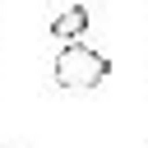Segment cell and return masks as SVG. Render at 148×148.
Returning a JSON list of instances; mask_svg holds the SVG:
<instances>
[{"mask_svg": "<svg viewBox=\"0 0 148 148\" xmlns=\"http://www.w3.org/2000/svg\"><path fill=\"white\" fill-rule=\"evenodd\" d=\"M106 74H111V60H106L102 51H92L88 42H60V51H56V83H60V88L88 92V88H97Z\"/></svg>", "mask_w": 148, "mask_h": 148, "instance_id": "1", "label": "cell"}, {"mask_svg": "<svg viewBox=\"0 0 148 148\" xmlns=\"http://www.w3.org/2000/svg\"><path fill=\"white\" fill-rule=\"evenodd\" d=\"M83 32H88V9L83 5H69L65 14L51 18V37H60V42H79Z\"/></svg>", "mask_w": 148, "mask_h": 148, "instance_id": "2", "label": "cell"}]
</instances>
